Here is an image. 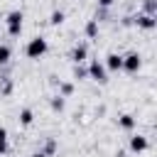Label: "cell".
Returning a JSON list of instances; mask_svg holds the SVG:
<instances>
[{"label":"cell","mask_w":157,"mask_h":157,"mask_svg":"<svg viewBox=\"0 0 157 157\" xmlns=\"http://www.w3.org/2000/svg\"><path fill=\"white\" fill-rule=\"evenodd\" d=\"M54 152H56V140H47V145H44L42 155H44V157H52Z\"/></svg>","instance_id":"16"},{"label":"cell","mask_w":157,"mask_h":157,"mask_svg":"<svg viewBox=\"0 0 157 157\" xmlns=\"http://www.w3.org/2000/svg\"><path fill=\"white\" fill-rule=\"evenodd\" d=\"M83 34H86L88 39H96V37H98V20H96V17L83 25Z\"/></svg>","instance_id":"10"},{"label":"cell","mask_w":157,"mask_h":157,"mask_svg":"<svg viewBox=\"0 0 157 157\" xmlns=\"http://www.w3.org/2000/svg\"><path fill=\"white\" fill-rule=\"evenodd\" d=\"M49 105H52V110H54V113H61V110L66 108V98L56 93V96H52V101H49Z\"/></svg>","instance_id":"12"},{"label":"cell","mask_w":157,"mask_h":157,"mask_svg":"<svg viewBox=\"0 0 157 157\" xmlns=\"http://www.w3.org/2000/svg\"><path fill=\"white\" fill-rule=\"evenodd\" d=\"M29 157H44V155H42V150H39V152H32Z\"/></svg>","instance_id":"22"},{"label":"cell","mask_w":157,"mask_h":157,"mask_svg":"<svg viewBox=\"0 0 157 157\" xmlns=\"http://www.w3.org/2000/svg\"><path fill=\"white\" fill-rule=\"evenodd\" d=\"M10 91H12V81H5V83H2V93H5V96H7V93H10Z\"/></svg>","instance_id":"20"},{"label":"cell","mask_w":157,"mask_h":157,"mask_svg":"<svg viewBox=\"0 0 157 157\" xmlns=\"http://www.w3.org/2000/svg\"><path fill=\"white\" fill-rule=\"evenodd\" d=\"M7 152V130L0 125V155H5Z\"/></svg>","instance_id":"18"},{"label":"cell","mask_w":157,"mask_h":157,"mask_svg":"<svg viewBox=\"0 0 157 157\" xmlns=\"http://www.w3.org/2000/svg\"><path fill=\"white\" fill-rule=\"evenodd\" d=\"M142 12L155 15V12H157V0H145V2H142Z\"/></svg>","instance_id":"17"},{"label":"cell","mask_w":157,"mask_h":157,"mask_svg":"<svg viewBox=\"0 0 157 157\" xmlns=\"http://www.w3.org/2000/svg\"><path fill=\"white\" fill-rule=\"evenodd\" d=\"M88 59V47L86 44H76L74 49H71V61L74 64H81V61H86Z\"/></svg>","instance_id":"8"},{"label":"cell","mask_w":157,"mask_h":157,"mask_svg":"<svg viewBox=\"0 0 157 157\" xmlns=\"http://www.w3.org/2000/svg\"><path fill=\"white\" fill-rule=\"evenodd\" d=\"M49 52V42L44 39V37H32L29 42H27V47H25V54H27V59H42L44 54Z\"/></svg>","instance_id":"1"},{"label":"cell","mask_w":157,"mask_h":157,"mask_svg":"<svg viewBox=\"0 0 157 157\" xmlns=\"http://www.w3.org/2000/svg\"><path fill=\"white\" fill-rule=\"evenodd\" d=\"M137 125V118L132 115V113H123V115H118V128H123V130H132Z\"/></svg>","instance_id":"9"},{"label":"cell","mask_w":157,"mask_h":157,"mask_svg":"<svg viewBox=\"0 0 157 157\" xmlns=\"http://www.w3.org/2000/svg\"><path fill=\"white\" fill-rule=\"evenodd\" d=\"M140 66H142V56H140L137 52H130V54L123 56V69H125L128 74H137Z\"/></svg>","instance_id":"5"},{"label":"cell","mask_w":157,"mask_h":157,"mask_svg":"<svg viewBox=\"0 0 157 157\" xmlns=\"http://www.w3.org/2000/svg\"><path fill=\"white\" fill-rule=\"evenodd\" d=\"M130 22L135 27H140V29H155L157 27V17L155 15H147V12H140V15L130 17Z\"/></svg>","instance_id":"4"},{"label":"cell","mask_w":157,"mask_h":157,"mask_svg":"<svg viewBox=\"0 0 157 157\" xmlns=\"http://www.w3.org/2000/svg\"><path fill=\"white\" fill-rule=\"evenodd\" d=\"M32 123H34V110L32 108H22L20 110V125L22 128H29Z\"/></svg>","instance_id":"11"},{"label":"cell","mask_w":157,"mask_h":157,"mask_svg":"<svg viewBox=\"0 0 157 157\" xmlns=\"http://www.w3.org/2000/svg\"><path fill=\"white\" fill-rule=\"evenodd\" d=\"M103 66H105V71H120V69H123V54H115V52H110V54L105 56Z\"/></svg>","instance_id":"7"},{"label":"cell","mask_w":157,"mask_h":157,"mask_svg":"<svg viewBox=\"0 0 157 157\" xmlns=\"http://www.w3.org/2000/svg\"><path fill=\"white\" fill-rule=\"evenodd\" d=\"M64 20H66L64 10H54V12L49 15V25H52V27H59V25H64Z\"/></svg>","instance_id":"13"},{"label":"cell","mask_w":157,"mask_h":157,"mask_svg":"<svg viewBox=\"0 0 157 157\" xmlns=\"http://www.w3.org/2000/svg\"><path fill=\"white\" fill-rule=\"evenodd\" d=\"M88 74H86V69L81 66V64H74V78H86Z\"/></svg>","instance_id":"19"},{"label":"cell","mask_w":157,"mask_h":157,"mask_svg":"<svg viewBox=\"0 0 157 157\" xmlns=\"http://www.w3.org/2000/svg\"><path fill=\"white\" fill-rule=\"evenodd\" d=\"M113 2H115V0H98V5H101V7H110Z\"/></svg>","instance_id":"21"},{"label":"cell","mask_w":157,"mask_h":157,"mask_svg":"<svg viewBox=\"0 0 157 157\" xmlns=\"http://www.w3.org/2000/svg\"><path fill=\"white\" fill-rule=\"evenodd\" d=\"M71 93H74V83H71V81H59V96L69 98Z\"/></svg>","instance_id":"15"},{"label":"cell","mask_w":157,"mask_h":157,"mask_svg":"<svg viewBox=\"0 0 157 157\" xmlns=\"http://www.w3.org/2000/svg\"><path fill=\"white\" fill-rule=\"evenodd\" d=\"M10 59H12V49H10V44H0V66L10 64Z\"/></svg>","instance_id":"14"},{"label":"cell","mask_w":157,"mask_h":157,"mask_svg":"<svg viewBox=\"0 0 157 157\" xmlns=\"http://www.w3.org/2000/svg\"><path fill=\"white\" fill-rule=\"evenodd\" d=\"M5 25H7V34H10V37H20L22 25H25V15H22V10H10L7 17H5Z\"/></svg>","instance_id":"2"},{"label":"cell","mask_w":157,"mask_h":157,"mask_svg":"<svg viewBox=\"0 0 157 157\" xmlns=\"http://www.w3.org/2000/svg\"><path fill=\"white\" fill-rule=\"evenodd\" d=\"M86 74H88V78H93L96 83H105V81H108V71H105L103 61H98V59H91V61H88Z\"/></svg>","instance_id":"3"},{"label":"cell","mask_w":157,"mask_h":157,"mask_svg":"<svg viewBox=\"0 0 157 157\" xmlns=\"http://www.w3.org/2000/svg\"><path fill=\"white\" fill-rule=\"evenodd\" d=\"M128 147H130L132 152H137V155H140V152H145V150L150 147V142H147V137H145V135H140V132H137V135H130Z\"/></svg>","instance_id":"6"}]
</instances>
